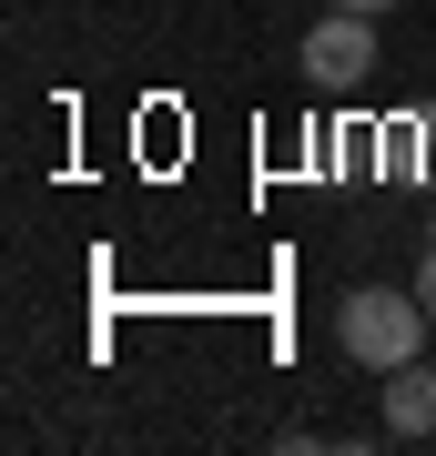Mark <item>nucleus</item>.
I'll list each match as a JSON object with an SVG mask.
<instances>
[{
    "mask_svg": "<svg viewBox=\"0 0 436 456\" xmlns=\"http://www.w3.org/2000/svg\"><path fill=\"white\" fill-rule=\"evenodd\" d=\"M426 325H436V314H426V294H416V284H356V294L335 305V345H345L366 375H386V365H406V355H426Z\"/></svg>",
    "mask_w": 436,
    "mask_h": 456,
    "instance_id": "nucleus-1",
    "label": "nucleus"
},
{
    "mask_svg": "<svg viewBox=\"0 0 436 456\" xmlns=\"http://www.w3.org/2000/svg\"><path fill=\"white\" fill-rule=\"evenodd\" d=\"M386 436H436V365L426 355H406V365H386Z\"/></svg>",
    "mask_w": 436,
    "mask_h": 456,
    "instance_id": "nucleus-3",
    "label": "nucleus"
},
{
    "mask_svg": "<svg viewBox=\"0 0 436 456\" xmlns=\"http://www.w3.org/2000/svg\"><path fill=\"white\" fill-rule=\"evenodd\" d=\"M416 163H426L416 183H436V102H416Z\"/></svg>",
    "mask_w": 436,
    "mask_h": 456,
    "instance_id": "nucleus-4",
    "label": "nucleus"
},
{
    "mask_svg": "<svg viewBox=\"0 0 436 456\" xmlns=\"http://www.w3.org/2000/svg\"><path fill=\"white\" fill-rule=\"evenodd\" d=\"M335 11H366V20H386V11H396V0H335Z\"/></svg>",
    "mask_w": 436,
    "mask_h": 456,
    "instance_id": "nucleus-6",
    "label": "nucleus"
},
{
    "mask_svg": "<svg viewBox=\"0 0 436 456\" xmlns=\"http://www.w3.org/2000/svg\"><path fill=\"white\" fill-rule=\"evenodd\" d=\"M416 294H426V314H436V233H426V254H416Z\"/></svg>",
    "mask_w": 436,
    "mask_h": 456,
    "instance_id": "nucleus-5",
    "label": "nucleus"
},
{
    "mask_svg": "<svg viewBox=\"0 0 436 456\" xmlns=\"http://www.w3.org/2000/svg\"><path fill=\"white\" fill-rule=\"evenodd\" d=\"M366 71H375V20L366 11H325L305 31V82L315 92H366Z\"/></svg>",
    "mask_w": 436,
    "mask_h": 456,
    "instance_id": "nucleus-2",
    "label": "nucleus"
}]
</instances>
